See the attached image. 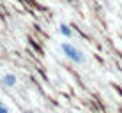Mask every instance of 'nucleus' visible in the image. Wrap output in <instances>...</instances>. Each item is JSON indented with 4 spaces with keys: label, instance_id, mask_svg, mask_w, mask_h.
<instances>
[{
    "label": "nucleus",
    "instance_id": "f257e3e1",
    "mask_svg": "<svg viewBox=\"0 0 122 113\" xmlns=\"http://www.w3.org/2000/svg\"><path fill=\"white\" fill-rule=\"evenodd\" d=\"M62 51H64V55L69 58V60H73L74 64H83L85 62V55H83L81 51L76 48L74 44H71V43H62Z\"/></svg>",
    "mask_w": 122,
    "mask_h": 113
},
{
    "label": "nucleus",
    "instance_id": "7ed1b4c3",
    "mask_svg": "<svg viewBox=\"0 0 122 113\" xmlns=\"http://www.w3.org/2000/svg\"><path fill=\"white\" fill-rule=\"evenodd\" d=\"M58 30H60V34L64 35V37H67V39L73 35V30H71V27H69V25H66V23H62L60 27H58Z\"/></svg>",
    "mask_w": 122,
    "mask_h": 113
},
{
    "label": "nucleus",
    "instance_id": "f03ea898",
    "mask_svg": "<svg viewBox=\"0 0 122 113\" xmlns=\"http://www.w3.org/2000/svg\"><path fill=\"white\" fill-rule=\"evenodd\" d=\"M16 81H18V79H16V76L12 73H7V74H4V78H2V83L5 87H14L16 85Z\"/></svg>",
    "mask_w": 122,
    "mask_h": 113
},
{
    "label": "nucleus",
    "instance_id": "39448f33",
    "mask_svg": "<svg viewBox=\"0 0 122 113\" xmlns=\"http://www.w3.org/2000/svg\"><path fill=\"white\" fill-rule=\"evenodd\" d=\"M0 106H4V103H2V101H0Z\"/></svg>",
    "mask_w": 122,
    "mask_h": 113
},
{
    "label": "nucleus",
    "instance_id": "20e7f679",
    "mask_svg": "<svg viewBox=\"0 0 122 113\" xmlns=\"http://www.w3.org/2000/svg\"><path fill=\"white\" fill-rule=\"evenodd\" d=\"M0 113H9V110L5 106H0Z\"/></svg>",
    "mask_w": 122,
    "mask_h": 113
}]
</instances>
